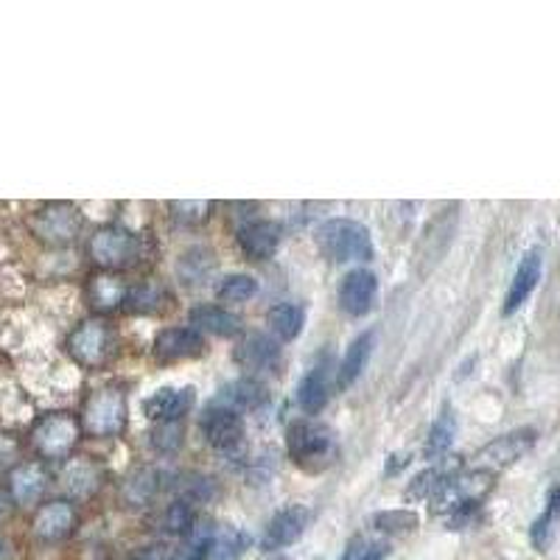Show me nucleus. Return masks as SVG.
Returning a JSON list of instances; mask_svg holds the SVG:
<instances>
[{
    "label": "nucleus",
    "mask_w": 560,
    "mask_h": 560,
    "mask_svg": "<svg viewBox=\"0 0 560 560\" xmlns=\"http://www.w3.org/2000/svg\"><path fill=\"white\" fill-rule=\"evenodd\" d=\"M287 452L308 474L331 468L339 457L337 438L319 420H294L287 432Z\"/></svg>",
    "instance_id": "obj_1"
},
{
    "label": "nucleus",
    "mask_w": 560,
    "mask_h": 560,
    "mask_svg": "<svg viewBox=\"0 0 560 560\" xmlns=\"http://www.w3.org/2000/svg\"><path fill=\"white\" fill-rule=\"evenodd\" d=\"M317 247L334 264L370 261L376 255L370 230L357 219H328L319 224Z\"/></svg>",
    "instance_id": "obj_2"
},
{
    "label": "nucleus",
    "mask_w": 560,
    "mask_h": 560,
    "mask_svg": "<svg viewBox=\"0 0 560 560\" xmlns=\"http://www.w3.org/2000/svg\"><path fill=\"white\" fill-rule=\"evenodd\" d=\"M115 350H118V339L104 319H84L68 337V353L73 362L88 370L104 368L115 357Z\"/></svg>",
    "instance_id": "obj_3"
},
{
    "label": "nucleus",
    "mask_w": 560,
    "mask_h": 560,
    "mask_svg": "<svg viewBox=\"0 0 560 560\" xmlns=\"http://www.w3.org/2000/svg\"><path fill=\"white\" fill-rule=\"evenodd\" d=\"M143 255V242L138 233L118 224L102 228L90 242V258L107 272H118V269L135 267Z\"/></svg>",
    "instance_id": "obj_4"
},
{
    "label": "nucleus",
    "mask_w": 560,
    "mask_h": 560,
    "mask_svg": "<svg viewBox=\"0 0 560 560\" xmlns=\"http://www.w3.org/2000/svg\"><path fill=\"white\" fill-rule=\"evenodd\" d=\"M82 438V423L70 412H51L34 423L32 446L45 459H68Z\"/></svg>",
    "instance_id": "obj_5"
},
{
    "label": "nucleus",
    "mask_w": 560,
    "mask_h": 560,
    "mask_svg": "<svg viewBox=\"0 0 560 560\" xmlns=\"http://www.w3.org/2000/svg\"><path fill=\"white\" fill-rule=\"evenodd\" d=\"M28 228L48 247H68L82 233V213L70 202H48L34 210Z\"/></svg>",
    "instance_id": "obj_6"
},
{
    "label": "nucleus",
    "mask_w": 560,
    "mask_h": 560,
    "mask_svg": "<svg viewBox=\"0 0 560 560\" xmlns=\"http://www.w3.org/2000/svg\"><path fill=\"white\" fill-rule=\"evenodd\" d=\"M84 429L93 438H115L127 429V398L121 389H98L84 407Z\"/></svg>",
    "instance_id": "obj_7"
},
{
    "label": "nucleus",
    "mask_w": 560,
    "mask_h": 560,
    "mask_svg": "<svg viewBox=\"0 0 560 560\" xmlns=\"http://www.w3.org/2000/svg\"><path fill=\"white\" fill-rule=\"evenodd\" d=\"M535 438H538L535 429H513V432L502 434V438L490 440L488 446L479 448L477 457H474V468L488 474L504 471V468L518 463L535 446Z\"/></svg>",
    "instance_id": "obj_8"
},
{
    "label": "nucleus",
    "mask_w": 560,
    "mask_h": 560,
    "mask_svg": "<svg viewBox=\"0 0 560 560\" xmlns=\"http://www.w3.org/2000/svg\"><path fill=\"white\" fill-rule=\"evenodd\" d=\"M205 440L219 452H233L242 446L244 440V418L236 409L224 407V404H213L205 409L202 420H199Z\"/></svg>",
    "instance_id": "obj_9"
},
{
    "label": "nucleus",
    "mask_w": 560,
    "mask_h": 560,
    "mask_svg": "<svg viewBox=\"0 0 560 560\" xmlns=\"http://www.w3.org/2000/svg\"><path fill=\"white\" fill-rule=\"evenodd\" d=\"M197 547V560H238L249 547V535L242 527H217L202 529L191 538Z\"/></svg>",
    "instance_id": "obj_10"
},
{
    "label": "nucleus",
    "mask_w": 560,
    "mask_h": 560,
    "mask_svg": "<svg viewBox=\"0 0 560 560\" xmlns=\"http://www.w3.org/2000/svg\"><path fill=\"white\" fill-rule=\"evenodd\" d=\"M339 308H342L348 317H364V314L373 312L378 298V278L370 269L359 267L350 269L348 275L339 283Z\"/></svg>",
    "instance_id": "obj_11"
},
{
    "label": "nucleus",
    "mask_w": 560,
    "mask_h": 560,
    "mask_svg": "<svg viewBox=\"0 0 560 560\" xmlns=\"http://www.w3.org/2000/svg\"><path fill=\"white\" fill-rule=\"evenodd\" d=\"M308 522H312V513H308V508H303V504H289V508H283L280 513H275L272 522L267 524V529H264V538H261V547L267 549V552L292 547L294 541H300V538H303Z\"/></svg>",
    "instance_id": "obj_12"
},
{
    "label": "nucleus",
    "mask_w": 560,
    "mask_h": 560,
    "mask_svg": "<svg viewBox=\"0 0 560 560\" xmlns=\"http://www.w3.org/2000/svg\"><path fill=\"white\" fill-rule=\"evenodd\" d=\"M280 236H283V230H280V224L272 222V219H247V222L238 224L236 230L238 247L244 249L247 258H255V261H267V258H272L280 247Z\"/></svg>",
    "instance_id": "obj_13"
},
{
    "label": "nucleus",
    "mask_w": 560,
    "mask_h": 560,
    "mask_svg": "<svg viewBox=\"0 0 560 560\" xmlns=\"http://www.w3.org/2000/svg\"><path fill=\"white\" fill-rule=\"evenodd\" d=\"M194 404H197V389L194 387H160L143 401V412L158 423H177L183 415L191 412Z\"/></svg>",
    "instance_id": "obj_14"
},
{
    "label": "nucleus",
    "mask_w": 560,
    "mask_h": 560,
    "mask_svg": "<svg viewBox=\"0 0 560 560\" xmlns=\"http://www.w3.org/2000/svg\"><path fill=\"white\" fill-rule=\"evenodd\" d=\"M541 272H544L541 249H529V253H524V258L518 261V267H516V275H513V280H510L508 294H504V317L516 314L518 308L527 303L529 294L538 289Z\"/></svg>",
    "instance_id": "obj_15"
},
{
    "label": "nucleus",
    "mask_w": 560,
    "mask_h": 560,
    "mask_svg": "<svg viewBox=\"0 0 560 560\" xmlns=\"http://www.w3.org/2000/svg\"><path fill=\"white\" fill-rule=\"evenodd\" d=\"M45 488H48V474L39 463H20L14 465L7 477V490L9 499H12L18 508H32L43 499Z\"/></svg>",
    "instance_id": "obj_16"
},
{
    "label": "nucleus",
    "mask_w": 560,
    "mask_h": 560,
    "mask_svg": "<svg viewBox=\"0 0 560 560\" xmlns=\"http://www.w3.org/2000/svg\"><path fill=\"white\" fill-rule=\"evenodd\" d=\"M32 527L39 541H62V538H68V535L73 533V527H77V510H73L70 502H65V499L48 502L37 510Z\"/></svg>",
    "instance_id": "obj_17"
},
{
    "label": "nucleus",
    "mask_w": 560,
    "mask_h": 560,
    "mask_svg": "<svg viewBox=\"0 0 560 560\" xmlns=\"http://www.w3.org/2000/svg\"><path fill=\"white\" fill-rule=\"evenodd\" d=\"M205 350V337L191 328V325H183V328H166L160 331L154 339V353L163 362H183V359H197Z\"/></svg>",
    "instance_id": "obj_18"
},
{
    "label": "nucleus",
    "mask_w": 560,
    "mask_h": 560,
    "mask_svg": "<svg viewBox=\"0 0 560 560\" xmlns=\"http://www.w3.org/2000/svg\"><path fill=\"white\" fill-rule=\"evenodd\" d=\"M454 228H457V208L443 210L434 222H429L427 233H423V242H420L418 249V258L427 264L423 272H427V269H434V264L443 258V253H446L448 244H452L454 238Z\"/></svg>",
    "instance_id": "obj_19"
},
{
    "label": "nucleus",
    "mask_w": 560,
    "mask_h": 560,
    "mask_svg": "<svg viewBox=\"0 0 560 560\" xmlns=\"http://www.w3.org/2000/svg\"><path fill=\"white\" fill-rule=\"evenodd\" d=\"M331 398V364L319 362L298 384V404L303 412L317 415Z\"/></svg>",
    "instance_id": "obj_20"
},
{
    "label": "nucleus",
    "mask_w": 560,
    "mask_h": 560,
    "mask_svg": "<svg viewBox=\"0 0 560 560\" xmlns=\"http://www.w3.org/2000/svg\"><path fill=\"white\" fill-rule=\"evenodd\" d=\"M373 348H376V331L359 334V337L348 345L342 362H339V368H337V384H339V387L348 389V387H353V384H357V378L362 376L364 368H368Z\"/></svg>",
    "instance_id": "obj_21"
},
{
    "label": "nucleus",
    "mask_w": 560,
    "mask_h": 560,
    "mask_svg": "<svg viewBox=\"0 0 560 560\" xmlns=\"http://www.w3.org/2000/svg\"><path fill=\"white\" fill-rule=\"evenodd\" d=\"M188 319H191V328H197L199 334H213V337H236L242 331V319L236 314H230L222 306H208V303L194 306Z\"/></svg>",
    "instance_id": "obj_22"
},
{
    "label": "nucleus",
    "mask_w": 560,
    "mask_h": 560,
    "mask_svg": "<svg viewBox=\"0 0 560 560\" xmlns=\"http://www.w3.org/2000/svg\"><path fill=\"white\" fill-rule=\"evenodd\" d=\"M280 359V348L267 334H253L236 348V362L247 370H272Z\"/></svg>",
    "instance_id": "obj_23"
},
{
    "label": "nucleus",
    "mask_w": 560,
    "mask_h": 560,
    "mask_svg": "<svg viewBox=\"0 0 560 560\" xmlns=\"http://www.w3.org/2000/svg\"><path fill=\"white\" fill-rule=\"evenodd\" d=\"M62 485L68 493L73 497H93L102 485V471L96 468V463H90L88 457H73L68 459V465L62 468Z\"/></svg>",
    "instance_id": "obj_24"
},
{
    "label": "nucleus",
    "mask_w": 560,
    "mask_h": 560,
    "mask_svg": "<svg viewBox=\"0 0 560 560\" xmlns=\"http://www.w3.org/2000/svg\"><path fill=\"white\" fill-rule=\"evenodd\" d=\"M267 325L275 339H280V342H292V339H298L300 334H303L306 312L300 306H294V303H280V306L269 308Z\"/></svg>",
    "instance_id": "obj_25"
},
{
    "label": "nucleus",
    "mask_w": 560,
    "mask_h": 560,
    "mask_svg": "<svg viewBox=\"0 0 560 560\" xmlns=\"http://www.w3.org/2000/svg\"><path fill=\"white\" fill-rule=\"evenodd\" d=\"M129 287L118 275H98L90 283V300L98 312H115V308L127 306Z\"/></svg>",
    "instance_id": "obj_26"
},
{
    "label": "nucleus",
    "mask_w": 560,
    "mask_h": 560,
    "mask_svg": "<svg viewBox=\"0 0 560 560\" xmlns=\"http://www.w3.org/2000/svg\"><path fill=\"white\" fill-rule=\"evenodd\" d=\"M558 522H560V485H555V488L549 490L544 513L535 518L533 527H529V541H533V547L538 549V552H544V549L549 547V541H552V535H555V524Z\"/></svg>",
    "instance_id": "obj_27"
},
{
    "label": "nucleus",
    "mask_w": 560,
    "mask_h": 560,
    "mask_svg": "<svg viewBox=\"0 0 560 560\" xmlns=\"http://www.w3.org/2000/svg\"><path fill=\"white\" fill-rule=\"evenodd\" d=\"M264 398H267V393H264L261 384L253 382V378H244V382L230 384V387L224 389V395H222V398H219L217 404H224V407L242 412V409L261 407Z\"/></svg>",
    "instance_id": "obj_28"
},
{
    "label": "nucleus",
    "mask_w": 560,
    "mask_h": 560,
    "mask_svg": "<svg viewBox=\"0 0 560 560\" xmlns=\"http://www.w3.org/2000/svg\"><path fill=\"white\" fill-rule=\"evenodd\" d=\"M454 438H457V418L452 412H443L438 420H434L432 432H429L427 440V457H440L452 448Z\"/></svg>",
    "instance_id": "obj_29"
},
{
    "label": "nucleus",
    "mask_w": 560,
    "mask_h": 560,
    "mask_svg": "<svg viewBox=\"0 0 560 560\" xmlns=\"http://www.w3.org/2000/svg\"><path fill=\"white\" fill-rule=\"evenodd\" d=\"M166 306V292L154 283H140L127 294V308L135 314H154Z\"/></svg>",
    "instance_id": "obj_30"
},
{
    "label": "nucleus",
    "mask_w": 560,
    "mask_h": 560,
    "mask_svg": "<svg viewBox=\"0 0 560 560\" xmlns=\"http://www.w3.org/2000/svg\"><path fill=\"white\" fill-rule=\"evenodd\" d=\"M194 522H197L194 504L174 502L163 510V516H160V529H163L166 535H185V533H191Z\"/></svg>",
    "instance_id": "obj_31"
},
{
    "label": "nucleus",
    "mask_w": 560,
    "mask_h": 560,
    "mask_svg": "<svg viewBox=\"0 0 560 560\" xmlns=\"http://www.w3.org/2000/svg\"><path fill=\"white\" fill-rule=\"evenodd\" d=\"M420 518L415 510H382L373 516V527L382 529L387 535H404V533H412L418 529Z\"/></svg>",
    "instance_id": "obj_32"
},
{
    "label": "nucleus",
    "mask_w": 560,
    "mask_h": 560,
    "mask_svg": "<svg viewBox=\"0 0 560 560\" xmlns=\"http://www.w3.org/2000/svg\"><path fill=\"white\" fill-rule=\"evenodd\" d=\"M258 292V280L253 275H228L217 287V298L224 300V303H244L253 294Z\"/></svg>",
    "instance_id": "obj_33"
},
{
    "label": "nucleus",
    "mask_w": 560,
    "mask_h": 560,
    "mask_svg": "<svg viewBox=\"0 0 560 560\" xmlns=\"http://www.w3.org/2000/svg\"><path fill=\"white\" fill-rule=\"evenodd\" d=\"M387 552V541H378V538H353L339 560H384Z\"/></svg>",
    "instance_id": "obj_34"
},
{
    "label": "nucleus",
    "mask_w": 560,
    "mask_h": 560,
    "mask_svg": "<svg viewBox=\"0 0 560 560\" xmlns=\"http://www.w3.org/2000/svg\"><path fill=\"white\" fill-rule=\"evenodd\" d=\"M440 482H443V477H440L438 468H429V471L418 474V477L412 479V485H409L407 490V499H432V493L438 490Z\"/></svg>",
    "instance_id": "obj_35"
},
{
    "label": "nucleus",
    "mask_w": 560,
    "mask_h": 560,
    "mask_svg": "<svg viewBox=\"0 0 560 560\" xmlns=\"http://www.w3.org/2000/svg\"><path fill=\"white\" fill-rule=\"evenodd\" d=\"M183 429H179V423H163L160 429H154L152 434V446L158 448V452L168 454V452H177L179 443H183Z\"/></svg>",
    "instance_id": "obj_36"
},
{
    "label": "nucleus",
    "mask_w": 560,
    "mask_h": 560,
    "mask_svg": "<svg viewBox=\"0 0 560 560\" xmlns=\"http://www.w3.org/2000/svg\"><path fill=\"white\" fill-rule=\"evenodd\" d=\"M174 217L185 224H199L210 217V202H174Z\"/></svg>",
    "instance_id": "obj_37"
},
{
    "label": "nucleus",
    "mask_w": 560,
    "mask_h": 560,
    "mask_svg": "<svg viewBox=\"0 0 560 560\" xmlns=\"http://www.w3.org/2000/svg\"><path fill=\"white\" fill-rule=\"evenodd\" d=\"M152 479H154L152 474H140L138 479H132V482L127 485V502L129 504H140V502H147V499H152L154 488H158Z\"/></svg>",
    "instance_id": "obj_38"
},
{
    "label": "nucleus",
    "mask_w": 560,
    "mask_h": 560,
    "mask_svg": "<svg viewBox=\"0 0 560 560\" xmlns=\"http://www.w3.org/2000/svg\"><path fill=\"white\" fill-rule=\"evenodd\" d=\"M409 463H412V454H407V452H395L393 457L387 459V465H384V474H387V477H395V474L401 471V468H407Z\"/></svg>",
    "instance_id": "obj_39"
},
{
    "label": "nucleus",
    "mask_w": 560,
    "mask_h": 560,
    "mask_svg": "<svg viewBox=\"0 0 560 560\" xmlns=\"http://www.w3.org/2000/svg\"><path fill=\"white\" fill-rule=\"evenodd\" d=\"M135 560H177V552H172L168 547H149L143 549Z\"/></svg>",
    "instance_id": "obj_40"
},
{
    "label": "nucleus",
    "mask_w": 560,
    "mask_h": 560,
    "mask_svg": "<svg viewBox=\"0 0 560 560\" xmlns=\"http://www.w3.org/2000/svg\"><path fill=\"white\" fill-rule=\"evenodd\" d=\"M0 508H3V493H0Z\"/></svg>",
    "instance_id": "obj_41"
},
{
    "label": "nucleus",
    "mask_w": 560,
    "mask_h": 560,
    "mask_svg": "<svg viewBox=\"0 0 560 560\" xmlns=\"http://www.w3.org/2000/svg\"><path fill=\"white\" fill-rule=\"evenodd\" d=\"M177 560H183V558H179V552H177Z\"/></svg>",
    "instance_id": "obj_42"
},
{
    "label": "nucleus",
    "mask_w": 560,
    "mask_h": 560,
    "mask_svg": "<svg viewBox=\"0 0 560 560\" xmlns=\"http://www.w3.org/2000/svg\"><path fill=\"white\" fill-rule=\"evenodd\" d=\"M278 560H280V558H278Z\"/></svg>",
    "instance_id": "obj_43"
}]
</instances>
